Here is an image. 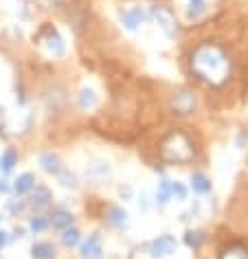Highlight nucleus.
<instances>
[{"label": "nucleus", "mask_w": 248, "mask_h": 259, "mask_svg": "<svg viewBox=\"0 0 248 259\" xmlns=\"http://www.w3.org/2000/svg\"><path fill=\"white\" fill-rule=\"evenodd\" d=\"M191 70L198 79L211 86H222L231 75V60L226 51L213 42H204L193 51L191 55Z\"/></svg>", "instance_id": "nucleus-1"}, {"label": "nucleus", "mask_w": 248, "mask_h": 259, "mask_svg": "<svg viewBox=\"0 0 248 259\" xmlns=\"http://www.w3.org/2000/svg\"><path fill=\"white\" fill-rule=\"evenodd\" d=\"M160 154L167 163L172 165H185L193 158V145L189 141L187 134L182 132H172L169 137L162 141V147H160Z\"/></svg>", "instance_id": "nucleus-2"}, {"label": "nucleus", "mask_w": 248, "mask_h": 259, "mask_svg": "<svg viewBox=\"0 0 248 259\" xmlns=\"http://www.w3.org/2000/svg\"><path fill=\"white\" fill-rule=\"evenodd\" d=\"M149 16H152V20L156 22V27L165 33L167 40H176V37H178V33H180L178 20H176V16L167 7H162V5H154L152 11H149Z\"/></svg>", "instance_id": "nucleus-3"}, {"label": "nucleus", "mask_w": 248, "mask_h": 259, "mask_svg": "<svg viewBox=\"0 0 248 259\" xmlns=\"http://www.w3.org/2000/svg\"><path fill=\"white\" fill-rule=\"evenodd\" d=\"M195 106H198V99H195V95L187 88L174 93V97H172V110L178 116H189L195 110Z\"/></svg>", "instance_id": "nucleus-4"}, {"label": "nucleus", "mask_w": 248, "mask_h": 259, "mask_svg": "<svg viewBox=\"0 0 248 259\" xmlns=\"http://www.w3.org/2000/svg\"><path fill=\"white\" fill-rule=\"evenodd\" d=\"M176 250V237L174 235H158L156 239H152L147 246L149 257L154 259H165Z\"/></svg>", "instance_id": "nucleus-5"}, {"label": "nucleus", "mask_w": 248, "mask_h": 259, "mask_svg": "<svg viewBox=\"0 0 248 259\" xmlns=\"http://www.w3.org/2000/svg\"><path fill=\"white\" fill-rule=\"evenodd\" d=\"M42 42H44V47H47V51L53 57H62L64 53H66V44H64L62 35L57 33L53 27H47L42 31Z\"/></svg>", "instance_id": "nucleus-6"}, {"label": "nucleus", "mask_w": 248, "mask_h": 259, "mask_svg": "<svg viewBox=\"0 0 248 259\" xmlns=\"http://www.w3.org/2000/svg\"><path fill=\"white\" fill-rule=\"evenodd\" d=\"M84 176H86V180H88L90 185H103L110 178V167H108V163L95 160V163L86 165V169H84Z\"/></svg>", "instance_id": "nucleus-7"}, {"label": "nucleus", "mask_w": 248, "mask_h": 259, "mask_svg": "<svg viewBox=\"0 0 248 259\" xmlns=\"http://www.w3.org/2000/svg\"><path fill=\"white\" fill-rule=\"evenodd\" d=\"M53 202V193H51L49 187L44 185H35L33 189H31V198H29V206H33L35 211H42L47 209V206Z\"/></svg>", "instance_id": "nucleus-8"}, {"label": "nucleus", "mask_w": 248, "mask_h": 259, "mask_svg": "<svg viewBox=\"0 0 248 259\" xmlns=\"http://www.w3.org/2000/svg\"><path fill=\"white\" fill-rule=\"evenodd\" d=\"M103 257V246L99 233L88 235V239L81 244V259H101Z\"/></svg>", "instance_id": "nucleus-9"}, {"label": "nucleus", "mask_w": 248, "mask_h": 259, "mask_svg": "<svg viewBox=\"0 0 248 259\" xmlns=\"http://www.w3.org/2000/svg\"><path fill=\"white\" fill-rule=\"evenodd\" d=\"M145 20H147V14H145V9H143V7L128 9L126 14L121 16V22H123V27H126L128 31H136Z\"/></svg>", "instance_id": "nucleus-10"}, {"label": "nucleus", "mask_w": 248, "mask_h": 259, "mask_svg": "<svg viewBox=\"0 0 248 259\" xmlns=\"http://www.w3.org/2000/svg\"><path fill=\"white\" fill-rule=\"evenodd\" d=\"M40 167H42V171L49 174V176H57V174L64 169V163L55 152H44V154H40Z\"/></svg>", "instance_id": "nucleus-11"}, {"label": "nucleus", "mask_w": 248, "mask_h": 259, "mask_svg": "<svg viewBox=\"0 0 248 259\" xmlns=\"http://www.w3.org/2000/svg\"><path fill=\"white\" fill-rule=\"evenodd\" d=\"M35 187V176L31 171L20 174L14 183H11V189H14L16 196H24V193H31V189Z\"/></svg>", "instance_id": "nucleus-12"}, {"label": "nucleus", "mask_w": 248, "mask_h": 259, "mask_svg": "<svg viewBox=\"0 0 248 259\" xmlns=\"http://www.w3.org/2000/svg\"><path fill=\"white\" fill-rule=\"evenodd\" d=\"M31 257L33 259H55L57 257V248L51 242H35L31 246Z\"/></svg>", "instance_id": "nucleus-13"}, {"label": "nucleus", "mask_w": 248, "mask_h": 259, "mask_svg": "<svg viewBox=\"0 0 248 259\" xmlns=\"http://www.w3.org/2000/svg\"><path fill=\"white\" fill-rule=\"evenodd\" d=\"M108 222L114 226V229H128L130 224V213L123 209V206H112L108 211Z\"/></svg>", "instance_id": "nucleus-14"}, {"label": "nucleus", "mask_w": 248, "mask_h": 259, "mask_svg": "<svg viewBox=\"0 0 248 259\" xmlns=\"http://www.w3.org/2000/svg\"><path fill=\"white\" fill-rule=\"evenodd\" d=\"M191 189H193V193H198V196H206V193H211L213 185L202 171H193L191 174Z\"/></svg>", "instance_id": "nucleus-15"}, {"label": "nucleus", "mask_w": 248, "mask_h": 259, "mask_svg": "<svg viewBox=\"0 0 248 259\" xmlns=\"http://www.w3.org/2000/svg\"><path fill=\"white\" fill-rule=\"evenodd\" d=\"M172 185H174V180H169V178H160V183H158V189H156V200L154 202L160 206H167L169 204V200H172Z\"/></svg>", "instance_id": "nucleus-16"}, {"label": "nucleus", "mask_w": 248, "mask_h": 259, "mask_svg": "<svg viewBox=\"0 0 248 259\" xmlns=\"http://www.w3.org/2000/svg\"><path fill=\"white\" fill-rule=\"evenodd\" d=\"M49 224L53 226V229H57V231H64V229H68V226H73V213H70V211H66V209H60V211H55L53 215H51Z\"/></svg>", "instance_id": "nucleus-17"}, {"label": "nucleus", "mask_w": 248, "mask_h": 259, "mask_svg": "<svg viewBox=\"0 0 248 259\" xmlns=\"http://www.w3.org/2000/svg\"><path fill=\"white\" fill-rule=\"evenodd\" d=\"M77 103H79L81 110H93L99 103V97H97L93 88H81L79 95H77Z\"/></svg>", "instance_id": "nucleus-18"}, {"label": "nucleus", "mask_w": 248, "mask_h": 259, "mask_svg": "<svg viewBox=\"0 0 248 259\" xmlns=\"http://www.w3.org/2000/svg\"><path fill=\"white\" fill-rule=\"evenodd\" d=\"M79 242H81V233H79L77 226H68V229L62 231V244H64V248H75Z\"/></svg>", "instance_id": "nucleus-19"}, {"label": "nucleus", "mask_w": 248, "mask_h": 259, "mask_svg": "<svg viewBox=\"0 0 248 259\" xmlns=\"http://www.w3.org/2000/svg\"><path fill=\"white\" fill-rule=\"evenodd\" d=\"M204 239H206V233L204 231H198V229H189L185 233V244L189 246V248H193V250H198L202 244H204Z\"/></svg>", "instance_id": "nucleus-20"}, {"label": "nucleus", "mask_w": 248, "mask_h": 259, "mask_svg": "<svg viewBox=\"0 0 248 259\" xmlns=\"http://www.w3.org/2000/svg\"><path fill=\"white\" fill-rule=\"evenodd\" d=\"M204 14H206V0H189L187 3V16L191 20H198Z\"/></svg>", "instance_id": "nucleus-21"}, {"label": "nucleus", "mask_w": 248, "mask_h": 259, "mask_svg": "<svg viewBox=\"0 0 248 259\" xmlns=\"http://www.w3.org/2000/svg\"><path fill=\"white\" fill-rule=\"evenodd\" d=\"M16 165H18V154L14 150H7L3 156H0V169H3V174L14 171Z\"/></svg>", "instance_id": "nucleus-22"}, {"label": "nucleus", "mask_w": 248, "mask_h": 259, "mask_svg": "<svg viewBox=\"0 0 248 259\" xmlns=\"http://www.w3.org/2000/svg\"><path fill=\"white\" fill-rule=\"evenodd\" d=\"M57 183H60L62 187H66V189H77V178H75V174L70 171V169H66V167H64V169L57 174Z\"/></svg>", "instance_id": "nucleus-23"}, {"label": "nucleus", "mask_w": 248, "mask_h": 259, "mask_svg": "<svg viewBox=\"0 0 248 259\" xmlns=\"http://www.w3.org/2000/svg\"><path fill=\"white\" fill-rule=\"evenodd\" d=\"M49 226H51L49 224V218L47 215H40V213L29 220V229H31V233H35V235H37V233H44Z\"/></svg>", "instance_id": "nucleus-24"}, {"label": "nucleus", "mask_w": 248, "mask_h": 259, "mask_svg": "<svg viewBox=\"0 0 248 259\" xmlns=\"http://www.w3.org/2000/svg\"><path fill=\"white\" fill-rule=\"evenodd\" d=\"M187 196H189L187 187L182 185V183H178V180H174V185H172V200L176 198V200H178V202H185Z\"/></svg>", "instance_id": "nucleus-25"}, {"label": "nucleus", "mask_w": 248, "mask_h": 259, "mask_svg": "<svg viewBox=\"0 0 248 259\" xmlns=\"http://www.w3.org/2000/svg\"><path fill=\"white\" fill-rule=\"evenodd\" d=\"M220 259H248V250L239 248V246H231L228 250H224V255Z\"/></svg>", "instance_id": "nucleus-26"}, {"label": "nucleus", "mask_w": 248, "mask_h": 259, "mask_svg": "<svg viewBox=\"0 0 248 259\" xmlns=\"http://www.w3.org/2000/svg\"><path fill=\"white\" fill-rule=\"evenodd\" d=\"M7 209L14 213V215H18V213H22L24 209H27V202H22V200H9V206Z\"/></svg>", "instance_id": "nucleus-27"}, {"label": "nucleus", "mask_w": 248, "mask_h": 259, "mask_svg": "<svg viewBox=\"0 0 248 259\" xmlns=\"http://www.w3.org/2000/svg\"><path fill=\"white\" fill-rule=\"evenodd\" d=\"M139 209H141L143 213H145V211L149 209V196H147V193H145V191H143V193H141V196H139Z\"/></svg>", "instance_id": "nucleus-28"}, {"label": "nucleus", "mask_w": 248, "mask_h": 259, "mask_svg": "<svg viewBox=\"0 0 248 259\" xmlns=\"http://www.w3.org/2000/svg\"><path fill=\"white\" fill-rule=\"evenodd\" d=\"M9 242H11V235H9L7 231H3V229H0V250H3L5 246L9 244Z\"/></svg>", "instance_id": "nucleus-29"}, {"label": "nucleus", "mask_w": 248, "mask_h": 259, "mask_svg": "<svg viewBox=\"0 0 248 259\" xmlns=\"http://www.w3.org/2000/svg\"><path fill=\"white\" fill-rule=\"evenodd\" d=\"M9 189H11V185H9L5 178H0V193H7Z\"/></svg>", "instance_id": "nucleus-30"}]
</instances>
